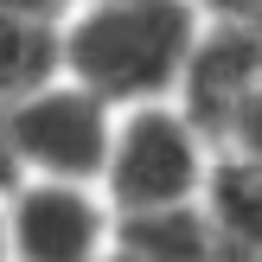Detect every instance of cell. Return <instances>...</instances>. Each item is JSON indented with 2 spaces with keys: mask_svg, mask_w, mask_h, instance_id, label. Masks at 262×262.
<instances>
[{
  "mask_svg": "<svg viewBox=\"0 0 262 262\" xmlns=\"http://www.w3.org/2000/svg\"><path fill=\"white\" fill-rule=\"evenodd\" d=\"M7 19H58V0H7Z\"/></svg>",
  "mask_w": 262,
  "mask_h": 262,
  "instance_id": "obj_11",
  "label": "cell"
},
{
  "mask_svg": "<svg viewBox=\"0 0 262 262\" xmlns=\"http://www.w3.org/2000/svg\"><path fill=\"white\" fill-rule=\"evenodd\" d=\"M205 192V147H199V122L173 115L160 102L135 109L115 128V154H109V199L122 205V217H147V211H179Z\"/></svg>",
  "mask_w": 262,
  "mask_h": 262,
  "instance_id": "obj_2",
  "label": "cell"
},
{
  "mask_svg": "<svg viewBox=\"0 0 262 262\" xmlns=\"http://www.w3.org/2000/svg\"><path fill=\"white\" fill-rule=\"evenodd\" d=\"M217 250H224V237H217L211 211H199V205L122 217V256L128 262H217Z\"/></svg>",
  "mask_w": 262,
  "mask_h": 262,
  "instance_id": "obj_6",
  "label": "cell"
},
{
  "mask_svg": "<svg viewBox=\"0 0 262 262\" xmlns=\"http://www.w3.org/2000/svg\"><path fill=\"white\" fill-rule=\"evenodd\" d=\"M109 211L83 186L32 179L13 192V256L19 262H102Z\"/></svg>",
  "mask_w": 262,
  "mask_h": 262,
  "instance_id": "obj_4",
  "label": "cell"
},
{
  "mask_svg": "<svg viewBox=\"0 0 262 262\" xmlns=\"http://www.w3.org/2000/svg\"><path fill=\"white\" fill-rule=\"evenodd\" d=\"M13 160L38 179H58V186H83V179L109 173L115 154V122L109 102L83 83H51L38 96L13 102Z\"/></svg>",
  "mask_w": 262,
  "mask_h": 262,
  "instance_id": "obj_3",
  "label": "cell"
},
{
  "mask_svg": "<svg viewBox=\"0 0 262 262\" xmlns=\"http://www.w3.org/2000/svg\"><path fill=\"white\" fill-rule=\"evenodd\" d=\"M64 45L77 83L102 102H154L160 90L186 83L205 38L192 0H96Z\"/></svg>",
  "mask_w": 262,
  "mask_h": 262,
  "instance_id": "obj_1",
  "label": "cell"
},
{
  "mask_svg": "<svg viewBox=\"0 0 262 262\" xmlns=\"http://www.w3.org/2000/svg\"><path fill=\"white\" fill-rule=\"evenodd\" d=\"M58 64H71V45H64L58 19H7V90H13V102L51 90Z\"/></svg>",
  "mask_w": 262,
  "mask_h": 262,
  "instance_id": "obj_8",
  "label": "cell"
},
{
  "mask_svg": "<svg viewBox=\"0 0 262 262\" xmlns=\"http://www.w3.org/2000/svg\"><path fill=\"white\" fill-rule=\"evenodd\" d=\"M224 141L237 147V160H250V166H262V83L250 90V96L230 109V122H224Z\"/></svg>",
  "mask_w": 262,
  "mask_h": 262,
  "instance_id": "obj_9",
  "label": "cell"
},
{
  "mask_svg": "<svg viewBox=\"0 0 262 262\" xmlns=\"http://www.w3.org/2000/svg\"><path fill=\"white\" fill-rule=\"evenodd\" d=\"M256 83H262V32L256 26H217V32H205L199 58H192V71H186L192 122L224 135L230 109H237Z\"/></svg>",
  "mask_w": 262,
  "mask_h": 262,
  "instance_id": "obj_5",
  "label": "cell"
},
{
  "mask_svg": "<svg viewBox=\"0 0 262 262\" xmlns=\"http://www.w3.org/2000/svg\"><path fill=\"white\" fill-rule=\"evenodd\" d=\"M256 32H262V26H256Z\"/></svg>",
  "mask_w": 262,
  "mask_h": 262,
  "instance_id": "obj_13",
  "label": "cell"
},
{
  "mask_svg": "<svg viewBox=\"0 0 262 262\" xmlns=\"http://www.w3.org/2000/svg\"><path fill=\"white\" fill-rule=\"evenodd\" d=\"M211 224L224 237V250H243V256H262V166L250 160H230L211 173Z\"/></svg>",
  "mask_w": 262,
  "mask_h": 262,
  "instance_id": "obj_7",
  "label": "cell"
},
{
  "mask_svg": "<svg viewBox=\"0 0 262 262\" xmlns=\"http://www.w3.org/2000/svg\"><path fill=\"white\" fill-rule=\"evenodd\" d=\"M224 26H262V0H211Z\"/></svg>",
  "mask_w": 262,
  "mask_h": 262,
  "instance_id": "obj_10",
  "label": "cell"
},
{
  "mask_svg": "<svg viewBox=\"0 0 262 262\" xmlns=\"http://www.w3.org/2000/svg\"><path fill=\"white\" fill-rule=\"evenodd\" d=\"M115 262H128V256H115Z\"/></svg>",
  "mask_w": 262,
  "mask_h": 262,
  "instance_id": "obj_12",
  "label": "cell"
}]
</instances>
